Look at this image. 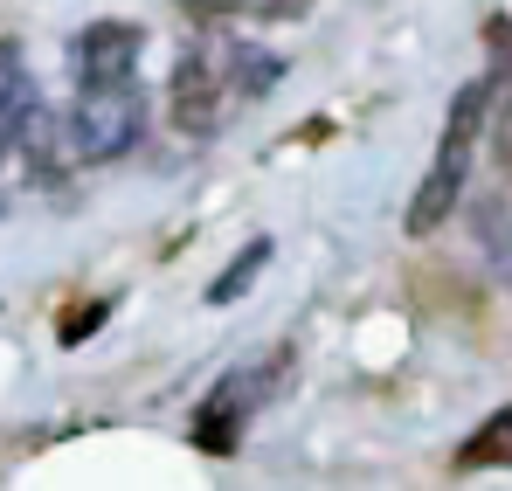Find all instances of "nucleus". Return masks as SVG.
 <instances>
[{
    "label": "nucleus",
    "mask_w": 512,
    "mask_h": 491,
    "mask_svg": "<svg viewBox=\"0 0 512 491\" xmlns=\"http://www.w3.org/2000/svg\"><path fill=\"white\" fill-rule=\"evenodd\" d=\"M263 263H270V236H256V243L243 249V256H236V263L215 277V284H208V305H229V298H243V291L256 284V270H263Z\"/></svg>",
    "instance_id": "nucleus-9"
},
{
    "label": "nucleus",
    "mask_w": 512,
    "mask_h": 491,
    "mask_svg": "<svg viewBox=\"0 0 512 491\" xmlns=\"http://www.w3.org/2000/svg\"><path fill=\"white\" fill-rule=\"evenodd\" d=\"M139 125H146V97L139 83H111V90H77L70 104V153L84 166H104L118 153L139 146Z\"/></svg>",
    "instance_id": "nucleus-1"
},
{
    "label": "nucleus",
    "mask_w": 512,
    "mask_h": 491,
    "mask_svg": "<svg viewBox=\"0 0 512 491\" xmlns=\"http://www.w3.org/2000/svg\"><path fill=\"white\" fill-rule=\"evenodd\" d=\"M485 118H492V160H499V173L512 180V90H506V97H492Z\"/></svg>",
    "instance_id": "nucleus-11"
},
{
    "label": "nucleus",
    "mask_w": 512,
    "mask_h": 491,
    "mask_svg": "<svg viewBox=\"0 0 512 491\" xmlns=\"http://www.w3.org/2000/svg\"><path fill=\"white\" fill-rule=\"evenodd\" d=\"M457 464H464V471H492V464H506V471H512V409L485 415V422L471 429V443L457 450Z\"/></svg>",
    "instance_id": "nucleus-8"
},
{
    "label": "nucleus",
    "mask_w": 512,
    "mask_h": 491,
    "mask_svg": "<svg viewBox=\"0 0 512 491\" xmlns=\"http://www.w3.org/2000/svg\"><path fill=\"white\" fill-rule=\"evenodd\" d=\"M139 49H146V28L139 21H90L77 35V90H111V83H132L139 70Z\"/></svg>",
    "instance_id": "nucleus-3"
},
{
    "label": "nucleus",
    "mask_w": 512,
    "mask_h": 491,
    "mask_svg": "<svg viewBox=\"0 0 512 491\" xmlns=\"http://www.w3.org/2000/svg\"><path fill=\"white\" fill-rule=\"evenodd\" d=\"M263 381H270V374H229V381H222V388H215V395L194 409V443H201L208 457H229V450H236L243 415H250L263 395H270Z\"/></svg>",
    "instance_id": "nucleus-4"
},
{
    "label": "nucleus",
    "mask_w": 512,
    "mask_h": 491,
    "mask_svg": "<svg viewBox=\"0 0 512 491\" xmlns=\"http://www.w3.org/2000/svg\"><path fill=\"white\" fill-rule=\"evenodd\" d=\"M312 0H243V14H263V21H291V14H305Z\"/></svg>",
    "instance_id": "nucleus-13"
},
{
    "label": "nucleus",
    "mask_w": 512,
    "mask_h": 491,
    "mask_svg": "<svg viewBox=\"0 0 512 491\" xmlns=\"http://www.w3.org/2000/svg\"><path fill=\"white\" fill-rule=\"evenodd\" d=\"M97 319H104V298H90V305H77V312H70V319H63V346H77V339H90V326H97Z\"/></svg>",
    "instance_id": "nucleus-12"
},
{
    "label": "nucleus",
    "mask_w": 512,
    "mask_h": 491,
    "mask_svg": "<svg viewBox=\"0 0 512 491\" xmlns=\"http://www.w3.org/2000/svg\"><path fill=\"white\" fill-rule=\"evenodd\" d=\"M471 222H478V236H485V249H492V263H499V270H512V222H506V201H478V208H471Z\"/></svg>",
    "instance_id": "nucleus-10"
},
{
    "label": "nucleus",
    "mask_w": 512,
    "mask_h": 491,
    "mask_svg": "<svg viewBox=\"0 0 512 491\" xmlns=\"http://www.w3.org/2000/svg\"><path fill=\"white\" fill-rule=\"evenodd\" d=\"M464 173H471V153L464 146H436V166L423 173V187H416V201H409V236H436L450 215H457V201H464Z\"/></svg>",
    "instance_id": "nucleus-5"
},
{
    "label": "nucleus",
    "mask_w": 512,
    "mask_h": 491,
    "mask_svg": "<svg viewBox=\"0 0 512 491\" xmlns=\"http://www.w3.org/2000/svg\"><path fill=\"white\" fill-rule=\"evenodd\" d=\"M167 118H173V132H187V139H215V132H222V118H229V90H222V63H215V49H187V56L173 63Z\"/></svg>",
    "instance_id": "nucleus-2"
},
{
    "label": "nucleus",
    "mask_w": 512,
    "mask_h": 491,
    "mask_svg": "<svg viewBox=\"0 0 512 491\" xmlns=\"http://www.w3.org/2000/svg\"><path fill=\"white\" fill-rule=\"evenodd\" d=\"M215 63H222V90L229 97H263L284 77V56H270L263 42H229V56H215Z\"/></svg>",
    "instance_id": "nucleus-6"
},
{
    "label": "nucleus",
    "mask_w": 512,
    "mask_h": 491,
    "mask_svg": "<svg viewBox=\"0 0 512 491\" xmlns=\"http://www.w3.org/2000/svg\"><path fill=\"white\" fill-rule=\"evenodd\" d=\"M28 104H35V83H28V63H21V49H14V42H0V160L14 153V132H21Z\"/></svg>",
    "instance_id": "nucleus-7"
}]
</instances>
